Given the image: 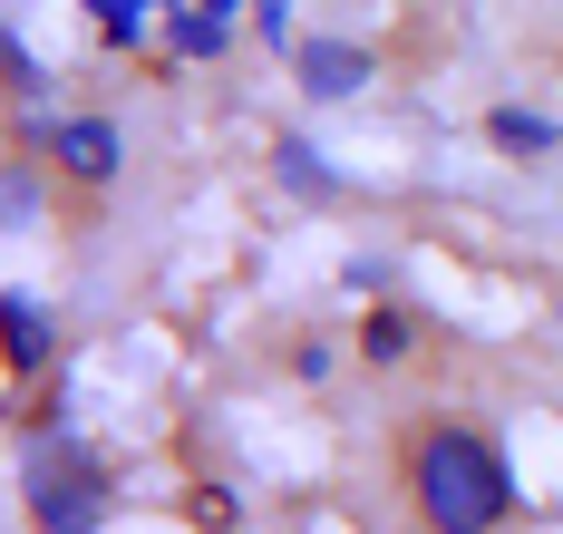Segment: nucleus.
Here are the masks:
<instances>
[{
	"instance_id": "7",
	"label": "nucleus",
	"mask_w": 563,
	"mask_h": 534,
	"mask_svg": "<svg viewBox=\"0 0 563 534\" xmlns=\"http://www.w3.org/2000/svg\"><path fill=\"white\" fill-rule=\"evenodd\" d=\"M0 311H10V369H40V359H49V311L30 292H10Z\"/></svg>"
},
{
	"instance_id": "6",
	"label": "nucleus",
	"mask_w": 563,
	"mask_h": 534,
	"mask_svg": "<svg viewBox=\"0 0 563 534\" xmlns=\"http://www.w3.org/2000/svg\"><path fill=\"white\" fill-rule=\"evenodd\" d=\"M224 40H233V20H214V10H175V20H166L175 59H224Z\"/></svg>"
},
{
	"instance_id": "3",
	"label": "nucleus",
	"mask_w": 563,
	"mask_h": 534,
	"mask_svg": "<svg viewBox=\"0 0 563 534\" xmlns=\"http://www.w3.org/2000/svg\"><path fill=\"white\" fill-rule=\"evenodd\" d=\"M49 146H58V166H68L78 185H108V176H117V126H108V118H68Z\"/></svg>"
},
{
	"instance_id": "2",
	"label": "nucleus",
	"mask_w": 563,
	"mask_h": 534,
	"mask_svg": "<svg viewBox=\"0 0 563 534\" xmlns=\"http://www.w3.org/2000/svg\"><path fill=\"white\" fill-rule=\"evenodd\" d=\"M30 515H40V534H98V515H108V476H98V457L58 447L49 467H40V486H30Z\"/></svg>"
},
{
	"instance_id": "4",
	"label": "nucleus",
	"mask_w": 563,
	"mask_h": 534,
	"mask_svg": "<svg viewBox=\"0 0 563 534\" xmlns=\"http://www.w3.org/2000/svg\"><path fill=\"white\" fill-rule=\"evenodd\" d=\"M369 78V49H350V40H301V88L311 98H350Z\"/></svg>"
},
{
	"instance_id": "8",
	"label": "nucleus",
	"mask_w": 563,
	"mask_h": 534,
	"mask_svg": "<svg viewBox=\"0 0 563 534\" xmlns=\"http://www.w3.org/2000/svg\"><path fill=\"white\" fill-rule=\"evenodd\" d=\"M360 351L398 359V351H408V311H369V321H360Z\"/></svg>"
},
{
	"instance_id": "9",
	"label": "nucleus",
	"mask_w": 563,
	"mask_h": 534,
	"mask_svg": "<svg viewBox=\"0 0 563 534\" xmlns=\"http://www.w3.org/2000/svg\"><path fill=\"white\" fill-rule=\"evenodd\" d=\"M88 10H98V30H108L117 49H136V40H146V10H136V0H88Z\"/></svg>"
},
{
	"instance_id": "11",
	"label": "nucleus",
	"mask_w": 563,
	"mask_h": 534,
	"mask_svg": "<svg viewBox=\"0 0 563 534\" xmlns=\"http://www.w3.org/2000/svg\"><path fill=\"white\" fill-rule=\"evenodd\" d=\"M263 40H291V0H263Z\"/></svg>"
},
{
	"instance_id": "5",
	"label": "nucleus",
	"mask_w": 563,
	"mask_h": 534,
	"mask_svg": "<svg viewBox=\"0 0 563 534\" xmlns=\"http://www.w3.org/2000/svg\"><path fill=\"white\" fill-rule=\"evenodd\" d=\"M486 136H496L506 156H554V146H563V126L544 118V108H496V118H486Z\"/></svg>"
},
{
	"instance_id": "10",
	"label": "nucleus",
	"mask_w": 563,
	"mask_h": 534,
	"mask_svg": "<svg viewBox=\"0 0 563 534\" xmlns=\"http://www.w3.org/2000/svg\"><path fill=\"white\" fill-rule=\"evenodd\" d=\"M282 176H291V185H311V194H321V185H331V166H321V146H282Z\"/></svg>"
},
{
	"instance_id": "1",
	"label": "nucleus",
	"mask_w": 563,
	"mask_h": 534,
	"mask_svg": "<svg viewBox=\"0 0 563 534\" xmlns=\"http://www.w3.org/2000/svg\"><path fill=\"white\" fill-rule=\"evenodd\" d=\"M408 496L438 534H496L515 515V467L476 427H418L408 437Z\"/></svg>"
}]
</instances>
